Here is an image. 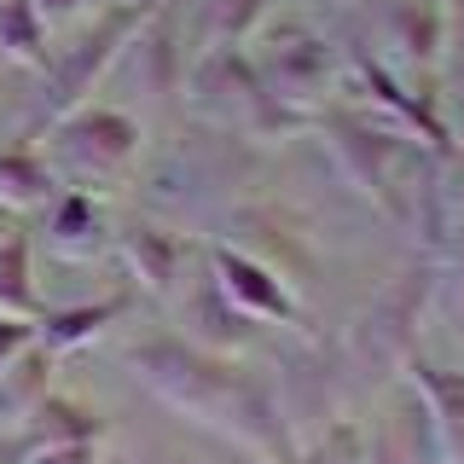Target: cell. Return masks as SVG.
Wrapping results in <instances>:
<instances>
[{"label": "cell", "mask_w": 464, "mask_h": 464, "mask_svg": "<svg viewBox=\"0 0 464 464\" xmlns=\"http://www.w3.org/2000/svg\"><path fill=\"white\" fill-rule=\"evenodd\" d=\"M418 389L430 401V430L447 464H464V372H430L418 366Z\"/></svg>", "instance_id": "cell-1"}, {"label": "cell", "mask_w": 464, "mask_h": 464, "mask_svg": "<svg viewBox=\"0 0 464 464\" xmlns=\"http://www.w3.org/2000/svg\"><path fill=\"white\" fill-rule=\"evenodd\" d=\"M221 290H227V296H238L250 314H285L290 308L279 279H267L261 267H250V261H232V256H221Z\"/></svg>", "instance_id": "cell-2"}, {"label": "cell", "mask_w": 464, "mask_h": 464, "mask_svg": "<svg viewBox=\"0 0 464 464\" xmlns=\"http://www.w3.org/2000/svg\"><path fill=\"white\" fill-rule=\"evenodd\" d=\"M70 145H76L82 157H99V163H105V157H111V163H122V157L134 151V128H128L122 116H87Z\"/></svg>", "instance_id": "cell-3"}, {"label": "cell", "mask_w": 464, "mask_h": 464, "mask_svg": "<svg viewBox=\"0 0 464 464\" xmlns=\"http://www.w3.org/2000/svg\"><path fill=\"white\" fill-rule=\"evenodd\" d=\"M0 314H29V267H24V238L0 244Z\"/></svg>", "instance_id": "cell-4"}, {"label": "cell", "mask_w": 464, "mask_h": 464, "mask_svg": "<svg viewBox=\"0 0 464 464\" xmlns=\"http://www.w3.org/2000/svg\"><path fill=\"white\" fill-rule=\"evenodd\" d=\"M41 360H18V366H6L0 377H6V389H0V418H18V412H29L35 406V395H41Z\"/></svg>", "instance_id": "cell-5"}, {"label": "cell", "mask_w": 464, "mask_h": 464, "mask_svg": "<svg viewBox=\"0 0 464 464\" xmlns=\"http://www.w3.org/2000/svg\"><path fill=\"white\" fill-rule=\"evenodd\" d=\"M41 180H47V174L29 163V157H6V163H0V192L6 198H41Z\"/></svg>", "instance_id": "cell-6"}, {"label": "cell", "mask_w": 464, "mask_h": 464, "mask_svg": "<svg viewBox=\"0 0 464 464\" xmlns=\"http://www.w3.org/2000/svg\"><path fill=\"white\" fill-rule=\"evenodd\" d=\"M24 464H93V441H58V447H35V453H24Z\"/></svg>", "instance_id": "cell-7"}, {"label": "cell", "mask_w": 464, "mask_h": 464, "mask_svg": "<svg viewBox=\"0 0 464 464\" xmlns=\"http://www.w3.org/2000/svg\"><path fill=\"white\" fill-rule=\"evenodd\" d=\"M24 343H29V331L18 325V319H6V314H0V372H6L12 360L24 354Z\"/></svg>", "instance_id": "cell-8"}, {"label": "cell", "mask_w": 464, "mask_h": 464, "mask_svg": "<svg viewBox=\"0 0 464 464\" xmlns=\"http://www.w3.org/2000/svg\"><path fill=\"white\" fill-rule=\"evenodd\" d=\"M256 464H261V459H256Z\"/></svg>", "instance_id": "cell-9"}]
</instances>
